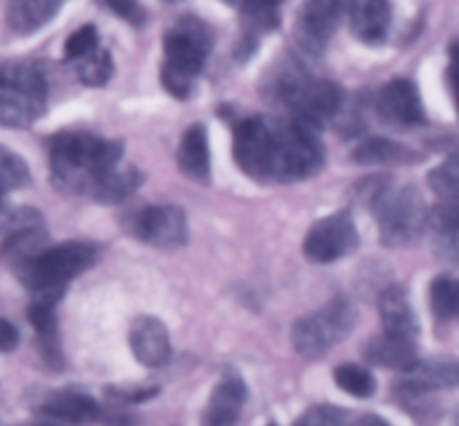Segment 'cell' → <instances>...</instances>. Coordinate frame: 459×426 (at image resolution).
<instances>
[{
  "label": "cell",
  "instance_id": "6da1fadb",
  "mask_svg": "<svg viewBox=\"0 0 459 426\" xmlns=\"http://www.w3.org/2000/svg\"><path fill=\"white\" fill-rule=\"evenodd\" d=\"M233 157L255 182L291 184L321 173L325 146L303 121L251 115L233 128Z\"/></svg>",
  "mask_w": 459,
  "mask_h": 426
},
{
  "label": "cell",
  "instance_id": "7a4b0ae2",
  "mask_svg": "<svg viewBox=\"0 0 459 426\" xmlns=\"http://www.w3.org/2000/svg\"><path fill=\"white\" fill-rule=\"evenodd\" d=\"M121 143L92 133H61L49 143L52 182L67 193L92 197L119 166Z\"/></svg>",
  "mask_w": 459,
  "mask_h": 426
},
{
  "label": "cell",
  "instance_id": "3957f363",
  "mask_svg": "<svg viewBox=\"0 0 459 426\" xmlns=\"http://www.w3.org/2000/svg\"><path fill=\"white\" fill-rule=\"evenodd\" d=\"M359 196L375 213L384 245L399 247L417 240L429 222V209L415 187H399L388 175L363 179Z\"/></svg>",
  "mask_w": 459,
  "mask_h": 426
},
{
  "label": "cell",
  "instance_id": "277c9868",
  "mask_svg": "<svg viewBox=\"0 0 459 426\" xmlns=\"http://www.w3.org/2000/svg\"><path fill=\"white\" fill-rule=\"evenodd\" d=\"M269 97L291 110L294 119L321 128L343 108V90L327 79H314L300 63L285 61L269 74Z\"/></svg>",
  "mask_w": 459,
  "mask_h": 426
},
{
  "label": "cell",
  "instance_id": "5b68a950",
  "mask_svg": "<svg viewBox=\"0 0 459 426\" xmlns=\"http://www.w3.org/2000/svg\"><path fill=\"white\" fill-rule=\"evenodd\" d=\"M215 34L204 21L184 16L164 36V65L161 83L175 99H188L195 88L197 74L209 58Z\"/></svg>",
  "mask_w": 459,
  "mask_h": 426
},
{
  "label": "cell",
  "instance_id": "8992f818",
  "mask_svg": "<svg viewBox=\"0 0 459 426\" xmlns=\"http://www.w3.org/2000/svg\"><path fill=\"white\" fill-rule=\"evenodd\" d=\"M99 258V247L92 242L70 240L45 247L27 263L13 267L18 281L31 291L65 290V283L92 267Z\"/></svg>",
  "mask_w": 459,
  "mask_h": 426
},
{
  "label": "cell",
  "instance_id": "52a82bcc",
  "mask_svg": "<svg viewBox=\"0 0 459 426\" xmlns=\"http://www.w3.org/2000/svg\"><path fill=\"white\" fill-rule=\"evenodd\" d=\"M48 108V79L36 63H4L0 79V121L7 128H27Z\"/></svg>",
  "mask_w": 459,
  "mask_h": 426
},
{
  "label": "cell",
  "instance_id": "ba28073f",
  "mask_svg": "<svg viewBox=\"0 0 459 426\" xmlns=\"http://www.w3.org/2000/svg\"><path fill=\"white\" fill-rule=\"evenodd\" d=\"M357 326V309L345 296H334L314 314L300 317L291 327V343L296 352L305 359H321L348 339Z\"/></svg>",
  "mask_w": 459,
  "mask_h": 426
},
{
  "label": "cell",
  "instance_id": "9c48e42d",
  "mask_svg": "<svg viewBox=\"0 0 459 426\" xmlns=\"http://www.w3.org/2000/svg\"><path fill=\"white\" fill-rule=\"evenodd\" d=\"M359 247V231L348 211L325 215L316 220L303 240L305 258L327 265L345 258Z\"/></svg>",
  "mask_w": 459,
  "mask_h": 426
},
{
  "label": "cell",
  "instance_id": "30bf717a",
  "mask_svg": "<svg viewBox=\"0 0 459 426\" xmlns=\"http://www.w3.org/2000/svg\"><path fill=\"white\" fill-rule=\"evenodd\" d=\"M133 224L139 240L157 249H179L188 240L186 213L175 204L146 206L139 211Z\"/></svg>",
  "mask_w": 459,
  "mask_h": 426
},
{
  "label": "cell",
  "instance_id": "8fae6325",
  "mask_svg": "<svg viewBox=\"0 0 459 426\" xmlns=\"http://www.w3.org/2000/svg\"><path fill=\"white\" fill-rule=\"evenodd\" d=\"M350 4L352 0H305L296 18L300 43L312 52L325 48L345 13L350 12Z\"/></svg>",
  "mask_w": 459,
  "mask_h": 426
},
{
  "label": "cell",
  "instance_id": "7c38bea8",
  "mask_svg": "<svg viewBox=\"0 0 459 426\" xmlns=\"http://www.w3.org/2000/svg\"><path fill=\"white\" fill-rule=\"evenodd\" d=\"M377 110L381 119L393 126H417L426 121L420 90L411 79H393L385 83L377 97Z\"/></svg>",
  "mask_w": 459,
  "mask_h": 426
},
{
  "label": "cell",
  "instance_id": "4fadbf2b",
  "mask_svg": "<svg viewBox=\"0 0 459 426\" xmlns=\"http://www.w3.org/2000/svg\"><path fill=\"white\" fill-rule=\"evenodd\" d=\"M130 350L142 366L160 368L170 354V336L166 323L157 317H137L130 326Z\"/></svg>",
  "mask_w": 459,
  "mask_h": 426
},
{
  "label": "cell",
  "instance_id": "5bb4252c",
  "mask_svg": "<svg viewBox=\"0 0 459 426\" xmlns=\"http://www.w3.org/2000/svg\"><path fill=\"white\" fill-rule=\"evenodd\" d=\"M247 402V384L240 372L227 368L220 377L218 386L213 388L211 402L204 411V424L227 426L236 424L240 417L242 406Z\"/></svg>",
  "mask_w": 459,
  "mask_h": 426
},
{
  "label": "cell",
  "instance_id": "9a60e30c",
  "mask_svg": "<svg viewBox=\"0 0 459 426\" xmlns=\"http://www.w3.org/2000/svg\"><path fill=\"white\" fill-rule=\"evenodd\" d=\"M363 354H366V359L372 366H381L397 372H411L420 363L415 339L394 336L388 335V332L368 341Z\"/></svg>",
  "mask_w": 459,
  "mask_h": 426
},
{
  "label": "cell",
  "instance_id": "2e32d148",
  "mask_svg": "<svg viewBox=\"0 0 459 426\" xmlns=\"http://www.w3.org/2000/svg\"><path fill=\"white\" fill-rule=\"evenodd\" d=\"M390 16V0H352L350 4L352 31L363 43H381L388 36Z\"/></svg>",
  "mask_w": 459,
  "mask_h": 426
},
{
  "label": "cell",
  "instance_id": "e0dca14e",
  "mask_svg": "<svg viewBox=\"0 0 459 426\" xmlns=\"http://www.w3.org/2000/svg\"><path fill=\"white\" fill-rule=\"evenodd\" d=\"M379 312L381 323H384V332L394 336H406V339H415L420 335V321L412 309L408 294L402 287H388L381 291L379 296Z\"/></svg>",
  "mask_w": 459,
  "mask_h": 426
},
{
  "label": "cell",
  "instance_id": "ac0fdd59",
  "mask_svg": "<svg viewBox=\"0 0 459 426\" xmlns=\"http://www.w3.org/2000/svg\"><path fill=\"white\" fill-rule=\"evenodd\" d=\"M40 413L49 420L81 424V422L97 420L101 415V408L90 395L81 390H58L40 402Z\"/></svg>",
  "mask_w": 459,
  "mask_h": 426
},
{
  "label": "cell",
  "instance_id": "d6986e66",
  "mask_svg": "<svg viewBox=\"0 0 459 426\" xmlns=\"http://www.w3.org/2000/svg\"><path fill=\"white\" fill-rule=\"evenodd\" d=\"M178 169L188 179L197 184H206L211 178V155H209V135L202 124L191 126L184 133L178 148Z\"/></svg>",
  "mask_w": 459,
  "mask_h": 426
},
{
  "label": "cell",
  "instance_id": "ffe728a7",
  "mask_svg": "<svg viewBox=\"0 0 459 426\" xmlns=\"http://www.w3.org/2000/svg\"><path fill=\"white\" fill-rule=\"evenodd\" d=\"M65 0H7V25L16 34H34L48 25Z\"/></svg>",
  "mask_w": 459,
  "mask_h": 426
},
{
  "label": "cell",
  "instance_id": "44dd1931",
  "mask_svg": "<svg viewBox=\"0 0 459 426\" xmlns=\"http://www.w3.org/2000/svg\"><path fill=\"white\" fill-rule=\"evenodd\" d=\"M352 160L361 166H393L420 160L412 148L385 137H368L352 151Z\"/></svg>",
  "mask_w": 459,
  "mask_h": 426
},
{
  "label": "cell",
  "instance_id": "7402d4cb",
  "mask_svg": "<svg viewBox=\"0 0 459 426\" xmlns=\"http://www.w3.org/2000/svg\"><path fill=\"white\" fill-rule=\"evenodd\" d=\"M408 379L424 390H444L459 388V363L453 359H429L420 361L411 372Z\"/></svg>",
  "mask_w": 459,
  "mask_h": 426
},
{
  "label": "cell",
  "instance_id": "603a6c76",
  "mask_svg": "<svg viewBox=\"0 0 459 426\" xmlns=\"http://www.w3.org/2000/svg\"><path fill=\"white\" fill-rule=\"evenodd\" d=\"M142 184L143 173L137 166H117V169L108 175L106 182L101 184V188L97 191L94 200L101 202V204H121V202L128 200Z\"/></svg>",
  "mask_w": 459,
  "mask_h": 426
},
{
  "label": "cell",
  "instance_id": "cb8c5ba5",
  "mask_svg": "<svg viewBox=\"0 0 459 426\" xmlns=\"http://www.w3.org/2000/svg\"><path fill=\"white\" fill-rule=\"evenodd\" d=\"M282 0H242L240 13L245 31L251 36L267 34L281 25Z\"/></svg>",
  "mask_w": 459,
  "mask_h": 426
},
{
  "label": "cell",
  "instance_id": "d4e9b609",
  "mask_svg": "<svg viewBox=\"0 0 459 426\" xmlns=\"http://www.w3.org/2000/svg\"><path fill=\"white\" fill-rule=\"evenodd\" d=\"M430 308L442 321H459V278H435L430 285Z\"/></svg>",
  "mask_w": 459,
  "mask_h": 426
},
{
  "label": "cell",
  "instance_id": "484cf974",
  "mask_svg": "<svg viewBox=\"0 0 459 426\" xmlns=\"http://www.w3.org/2000/svg\"><path fill=\"white\" fill-rule=\"evenodd\" d=\"M334 381L341 390L352 397H370L377 390V379L368 368L359 363H341L334 368Z\"/></svg>",
  "mask_w": 459,
  "mask_h": 426
},
{
  "label": "cell",
  "instance_id": "4316f807",
  "mask_svg": "<svg viewBox=\"0 0 459 426\" xmlns=\"http://www.w3.org/2000/svg\"><path fill=\"white\" fill-rule=\"evenodd\" d=\"M74 65L81 83L90 85V88H99V85H106L112 76V54L99 45L94 52L76 61Z\"/></svg>",
  "mask_w": 459,
  "mask_h": 426
},
{
  "label": "cell",
  "instance_id": "83f0119b",
  "mask_svg": "<svg viewBox=\"0 0 459 426\" xmlns=\"http://www.w3.org/2000/svg\"><path fill=\"white\" fill-rule=\"evenodd\" d=\"M429 184L442 200H459V155L448 157L429 173Z\"/></svg>",
  "mask_w": 459,
  "mask_h": 426
},
{
  "label": "cell",
  "instance_id": "f1b7e54d",
  "mask_svg": "<svg viewBox=\"0 0 459 426\" xmlns=\"http://www.w3.org/2000/svg\"><path fill=\"white\" fill-rule=\"evenodd\" d=\"M0 175H3L4 193L25 188L30 187L31 182V175H30V169H27L25 160L18 157L16 152L9 151V148H3V155H0Z\"/></svg>",
  "mask_w": 459,
  "mask_h": 426
},
{
  "label": "cell",
  "instance_id": "f546056e",
  "mask_svg": "<svg viewBox=\"0 0 459 426\" xmlns=\"http://www.w3.org/2000/svg\"><path fill=\"white\" fill-rule=\"evenodd\" d=\"M429 224L437 233L459 236V200H444L429 211Z\"/></svg>",
  "mask_w": 459,
  "mask_h": 426
},
{
  "label": "cell",
  "instance_id": "4dcf8cb0",
  "mask_svg": "<svg viewBox=\"0 0 459 426\" xmlns=\"http://www.w3.org/2000/svg\"><path fill=\"white\" fill-rule=\"evenodd\" d=\"M99 48V31L94 25H83L65 40V61L76 63Z\"/></svg>",
  "mask_w": 459,
  "mask_h": 426
},
{
  "label": "cell",
  "instance_id": "1f68e13d",
  "mask_svg": "<svg viewBox=\"0 0 459 426\" xmlns=\"http://www.w3.org/2000/svg\"><path fill=\"white\" fill-rule=\"evenodd\" d=\"M345 417H348V411H343V408L330 406V404H321V406H312L309 411H305L303 415L296 420V424L339 426V424H345Z\"/></svg>",
  "mask_w": 459,
  "mask_h": 426
},
{
  "label": "cell",
  "instance_id": "d6a6232c",
  "mask_svg": "<svg viewBox=\"0 0 459 426\" xmlns=\"http://www.w3.org/2000/svg\"><path fill=\"white\" fill-rule=\"evenodd\" d=\"M99 3L110 9L112 13H117L119 18L128 21L130 25L142 27L146 22V12L139 4V0H99Z\"/></svg>",
  "mask_w": 459,
  "mask_h": 426
},
{
  "label": "cell",
  "instance_id": "836d02e7",
  "mask_svg": "<svg viewBox=\"0 0 459 426\" xmlns=\"http://www.w3.org/2000/svg\"><path fill=\"white\" fill-rule=\"evenodd\" d=\"M160 393V388H110L108 395L115 397L117 402H124V404H139V402H148L152 399L155 395Z\"/></svg>",
  "mask_w": 459,
  "mask_h": 426
},
{
  "label": "cell",
  "instance_id": "e575fe53",
  "mask_svg": "<svg viewBox=\"0 0 459 426\" xmlns=\"http://www.w3.org/2000/svg\"><path fill=\"white\" fill-rule=\"evenodd\" d=\"M448 72H446V79H448V88H451L453 99H455V106L459 110V43H453L451 49H448Z\"/></svg>",
  "mask_w": 459,
  "mask_h": 426
},
{
  "label": "cell",
  "instance_id": "d590c367",
  "mask_svg": "<svg viewBox=\"0 0 459 426\" xmlns=\"http://www.w3.org/2000/svg\"><path fill=\"white\" fill-rule=\"evenodd\" d=\"M18 341H21V336H18L16 327L7 318H3L0 321V350L3 352H12L13 348H18Z\"/></svg>",
  "mask_w": 459,
  "mask_h": 426
},
{
  "label": "cell",
  "instance_id": "8d00e7d4",
  "mask_svg": "<svg viewBox=\"0 0 459 426\" xmlns=\"http://www.w3.org/2000/svg\"><path fill=\"white\" fill-rule=\"evenodd\" d=\"M444 245H446V249H444V256H446V258H451V260H455V263H459V236H446Z\"/></svg>",
  "mask_w": 459,
  "mask_h": 426
},
{
  "label": "cell",
  "instance_id": "74e56055",
  "mask_svg": "<svg viewBox=\"0 0 459 426\" xmlns=\"http://www.w3.org/2000/svg\"><path fill=\"white\" fill-rule=\"evenodd\" d=\"M359 424H385V422L381 420V417L368 415V417H363V420H359Z\"/></svg>",
  "mask_w": 459,
  "mask_h": 426
},
{
  "label": "cell",
  "instance_id": "f35d334b",
  "mask_svg": "<svg viewBox=\"0 0 459 426\" xmlns=\"http://www.w3.org/2000/svg\"><path fill=\"white\" fill-rule=\"evenodd\" d=\"M224 3H229V4H236V7H240V4H242V0H224Z\"/></svg>",
  "mask_w": 459,
  "mask_h": 426
},
{
  "label": "cell",
  "instance_id": "ab89813d",
  "mask_svg": "<svg viewBox=\"0 0 459 426\" xmlns=\"http://www.w3.org/2000/svg\"><path fill=\"white\" fill-rule=\"evenodd\" d=\"M457 422H459V413H457Z\"/></svg>",
  "mask_w": 459,
  "mask_h": 426
},
{
  "label": "cell",
  "instance_id": "60d3db41",
  "mask_svg": "<svg viewBox=\"0 0 459 426\" xmlns=\"http://www.w3.org/2000/svg\"><path fill=\"white\" fill-rule=\"evenodd\" d=\"M170 3H173V0H170Z\"/></svg>",
  "mask_w": 459,
  "mask_h": 426
}]
</instances>
